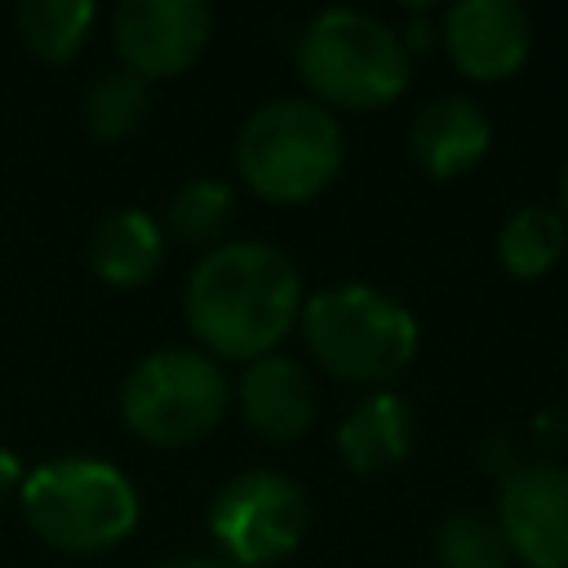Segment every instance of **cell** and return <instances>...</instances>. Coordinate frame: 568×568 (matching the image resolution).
I'll list each match as a JSON object with an SVG mask.
<instances>
[{
	"label": "cell",
	"instance_id": "obj_17",
	"mask_svg": "<svg viewBox=\"0 0 568 568\" xmlns=\"http://www.w3.org/2000/svg\"><path fill=\"white\" fill-rule=\"evenodd\" d=\"M18 40L40 58V62H71L93 27V4L89 0H22L13 13Z\"/></svg>",
	"mask_w": 568,
	"mask_h": 568
},
{
	"label": "cell",
	"instance_id": "obj_22",
	"mask_svg": "<svg viewBox=\"0 0 568 568\" xmlns=\"http://www.w3.org/2000/svg\"><path fill=\"white\" fill-rule=\"evenodd\" d=\"M559 213L568 222V164H564V178H559Z\"/></svg>",
	"mask_w": 568,
	"mask_h": 568
},
{
	"label": "cell",
	"instance_id": "obj_8",
	"mask_svg": "<svg viewBox=\"0 0 568 568\" xmlns=\"http://www.w3.org/2000/svg\"><path fill=\"white\" fill-rule=\"evenodd\" d=\"M213 36V9L204 0H124L111 9V44L120 67L151 80L182 75L200 62Z\"/></svg>",
	"mask_w": 568,
	"mask_h": 568
},
{
	"label": "cell",
	"instance_id": "obj_18",
	"mask_svg": "<svg viewBox=\"0 0 568 568\" xmlns=\"http://www.w3.org/2000/svg\"><path fill=\"white\" fill-rule=\"evenodd\" d=\"M231 217H235V191L217 178H195V182L178 186V195L169 200L164 226L182 244L213 248V244H222V231L231 226Z\"/></svg>",
	"mask_w": 568,
	"mask_h": 568
},
{
	"label": "cell",
	"instance_id": "obj_11",
	"mask_svg": "<svg viewBox=\"0 0 568 568\" xmlns=\"http://www.w3.org/2000/svg\"><path fill=\"white\" fill-rule=\"evenodd\" d=\"M235 404H240V417L248 422V430L266 444L302 439L320 413L311 373L293 355H280V351L244 364V373L235 382Z\"/></svg>",
	"mask_w": 568,
	"mask_h": 568
},
{
	"label": "cell",
	"instance_id": "obj_21",
	"mask_svg": "<svg viewBox=\"0 0 568 568\" xmlns=\"http://www.w3.org/2000/svg\"><path fill=\"white\" fill-rule=\"evenodd\" d=\"M151 568H235V564H226L222 555H173V559H160Z\"/></svg>",
	"mask_w": 568,
	"mask_h": 568
},
{
	"label": "cell",
	"instance_id": "obj_7",
	"mask_svg": "<svg viewBox=\"0 0 568 568\" xmlns=\"http://www.w3.org/2000/svg\"><path fill=\"white\" fill-rule=\"evenodd\" d=\"M311 524L306 493L284 470H240L209 501V532L226 564L266 568L288 559Z\"/></svg>",
	"mask_w": 568,
	"mask_h": 568
},
{
	"label": "cell",
	"instance_id": "obj_4",
	"mask_svg": "<svg viewBox=\"0 0 568 568\" xmlns=\"http://www.w3.org/2000/svg\"><path fill=\"white\" fill-rule=\"evenodd\" d=\"M346 138L328 106L311 98H271L235 133V173L271 204L315 200L342 169Z\"/></svg>",
	"mask_w": 568,
	"mask_h": 568
},
{
	"label": "cell",
	"instance_id": "obj_2",
	"mask_svg": "<svg viewBox=\"0 0 568 568\" xmlns=\"http://www.w3.org/2000/svg\"><path fill=\"white\" fill-rule=\"evenodd\" d=\"M302 342L337 382L386 390L417 359V315L373 284H328L302 297Z\"/></svg>",
	"mask_w": 568,
	"mask_h": 568
},
{
	"label": "cell",
	"instance_id": "obj_23",
	"mask_svg": "<svg viewBox=\"0 0 568 568\" xmlns=\"http://www.w3.org/2000/svg\"><path fill=\"white\" fill-rule=\"evenodd\" d=\"M564 382H568V355H564Z\"/></svg>",
	"mask_w": 568,
	"mask_h": 568
},
{
	"label": "cell",
	"instance_id": "obj_1",
	"mask_svg": "<svg viewBox=\"0 0 568 568\" xmlns=\"http://www.w3.org/2000/svg\"><path fill=\"white\" fill-rule=\"evenodd\" d=\"M182 315L195 346L217 364L271 355L302 315V275L266 240H222L200 253L182 288Z\"/></svg>",
	"mask_w": 568,
	"mask_h": 568
},
{
	"label": "cell",
	"instance_id": "obj_13",
	"mask_svg": "<svg viewBox=\"0 0 568 568\" xmlns=\"http://www.w3.org/2000/svg\"><path fill=\"white\" fill-rule=\"evenodd\" d=\"M413 435V404L395 390H368L337 422V453L355 475H386L408 457Z\"/></svg>",
	"mask_w": 568,
	"mask_h": 568
},
{
	"label": "cell",
	"instance_id": "obj_14",
	"mask_svg": "<svg viewBox=\"0 0 568 568\" xmlns=\"http://www.w3.org/2000/svg\"><path fill=\"white\" fill-rule=\"evenodd\" d=\"M84 262L111 288H142L164 262V231L146 209H111L89 226Z\"/></svg>",
	"mask_w": 568,
	"mask_h": 568
},
{
	"label": "cell",
	"instance_id": "obj_3",
	"mask_svg": "<svg viewBox=\"0 0 568 568\" xmlns=\"http://www.w3.org/2000/svg\"><path fill=\"white\" fill-rule=\"evenodd\" d=\"M297 75L328 111H382L408 89V44L364 9H324L297 36Z\"/></svg>",
	"mask_w": 568,
	"mask_h": 568
},
{
	"label": "cell",
	"instance_id": "obj_16",
	"mask_svg": "<svg viewBox=\"0 0 568 568\" xmlns=\"http://www.w3.org/2000/svg\"><path fill=\"white\" fill-rule=\"evenodd\" d=\"M146 111H151V84L124 67L102 71L80 102V120L93 142H124L129 133H138Z\"/></svg>",
	"mask_w": 568,
	"mask_h": 568
},
{
	"label": "cell",
	"instance_id": "obj_5",
	"mask_svg": "<svg viewBox=\"0 0 568 568\" xmlns=\"http://www.w3.org/2000/svg\"><path fill=\"white\" fill-rule=\"evenodd\" d=\"M27 528L67 555H102L138 528V488L98 457H58L22 475Z\"/></svg>",
	"mask_w": 568,
	"mask_h": 568
},
{
	"label": "cell",
	"instance_id": "obj_20",
	"mask_svg": "<svg viewBox=\"0 0 568 568\" xmlns=\"http://www.w3.org/2000/svg\"><path fill=\"white\" fill-rule=\"evenodd\" d=\"M13 488H22V462H18V453L0 448V501L13 497Z\"/></svg>",
	"mask_w": 568,
	"mask_h": 568
},
{
	"label": "cell",
	"instance_id": "obj_19",
	"mask_svg": "<svg viewBox=\"0 0 568 568\" xmlns=\"http://www.w3.org/2000/svg\"><path fill=\"white\" fill-rule=\"evenodd\" d=\"M439 568H510V546L493 515L453 510L435 532Z\"/></svg>",
	"mask_w": 568,
	"mask_h": 568
},
{
	"label": "cell",
	"instance_id": "obj_12",
	"mask_svg": "<svg viewBox=\"0 0 568 568\" xmlns=\"http://www.w3.org/2000/svg\"><path fill=\"white\" fill-rule=\"evenodd\" d=\"M488 142L493 124L484 106L466 93H444L426 102L408 124V155L435 182H453L466 169H475L488 155Z\"/></svg>",
	"mask_w": 568,
	"mask_h": 568
},
{
	"label": "cell",
	"instance_id": "obj_10",
	"mask_svg": "<svg viewBox=\"0 0 568 568\" xmlns=\"http://www.w3.org/2000/svg\"><path fill=\"white\" fill-rule=\"evenodd\" d=\"M444 49L466 80H506L528 62L532 18L515 0H457L444 13Z\"/></svg>",
	"mask_w": 568,
	"mask_h": 568
},
{
	"label": "cell",
	"instance_id": "obj_9",
	"mask_svg": "<svg viewBox=\"0 0 568 568\" xmlns=\"http://www.w3.org/2000/svg\"><path fill=\"white\" fill-rule=\"evenodd\" d=\"M510 559L528 568H568V470L555 462H524L501 475L493 510Z\"/></svg>",
	"mask_w": 568,
	"mask_h": 568
},
{
	"label": "cell",
	"instance_id": "obj_15",
	"mask_svg": "<svg viewBox=\"0 0 568 568\" xmlns=\"http://www.w3.org/2000/svg\"><path fill=\"white\" fill-rule=\"evenodd\" d=\"M568 248V222L555 204H519L497 231V262L515 280H537L559 266Z\"/></svg>",
	"mask_w": 568,
	"mask_h": 568
},
{
	"label": "cell",
	"instance_id": "obj_6",
	"mask_svg": "<svg viewBox=\"0 0 568 568\" xmlns=\"http://www.w3.org/2000/svg\"><path fill=\"white\" fill-rule=\"evenodd\" d=\"M226 408H231L226 368L200 346L151 351L129 368L120 386L124 426L155 448H182L213 435Z\"/></svg>",
	"mask_w": 568,
	"mask_h": 568
}]
</instances>
